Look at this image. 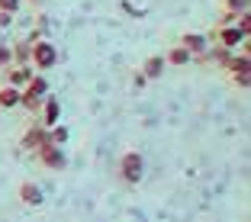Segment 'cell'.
I'll return each mask as SVG.
<instances>
[{
  "label": "cell",
  "instance_id": "6da1fadb",
  "mask_svg": "<svg viewBox=\"0 0 251 222\" xmlns=\"http://www.w3.org/2000/svg\"><path fill=\"white\" fill-rule=\"evenodd\" d=\"M39 61H42V65H52V61H55V52H52V49H49V45H45V49H39Z\"/></svg>",
  "mask_w": 251,
  "mask_h": 222
},
{
  "label": "cell",
  "instance_id": "7a4b0ae2",
  "mask_svg": "<svg viewBox=\"0 0 251 222\" xmlns=\"http://www.w3.org/2000/svg\"><path fill=\"white\" fill-rule=\"evenodd\" d=\"M171 58H174V61H187V52H184V49H177V52H171Z\"/></svg>",
  "mask_w": 251,
  "mask_h": 222
},
{
  "label": "cell",
  "instance_id": "3957f363",
  "mask_svg": "<svg viewBox=\"0 0 251 222\" xmlns=\"http://www.w3.org/2000/svg\"><path fill=\"white\" fill-rule=\"evenodd\" d=\"M187 45H190V49H203V39L193 36V39H187Z\"/></svg>",
  "mask_w": 251,
  "mask_h": 222
},
{
  "label": "cell",
  "instance_id": "277c9868",
  "mask_svg": "<svg viewBox=\"0 0 251 222\" xmlns=\"http://www.w3.org/2000/svg\"><path fill=\"white\" fill-rule=\"evenodd\" d=\"M0 7H16V0H0Z\"/></svg>",
  "mask_w": 251,
  "mask_h": 222
}]
</instances>
